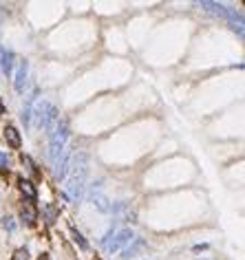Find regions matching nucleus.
I'll return each mask as SVG.
<instances>
[{
    "mask_svg": "<svg viewBox=\"0 0 245 260\" xmlns=\"http://www.w3.org/2000/svg\"><path fill=\"white\" fill-rule=\"evenodd\" d=\"M71 174L67 181V194L71 201H80L84 192V181H86V172H88V157L84 152L73 154L71 157Z\"/></svg>",
    "mask_w": 245,
    "mask_h": 260,
    "instance_id": "obj_1",
    "label": "nucleus"
},
{
    "mask_svg": "<svg viewBox=\"0 0 245 260\" xmlns=\"http://www.w3.org/2000/svg\"><path fill=\"white\" fill-rule=\"evenodd\" d=\"M69 139V126L67 121H60L58 126L53 128V135H51V144H49V159L55 168H60L64 159V146H67Z\"/></svg>",
    "mask_w": 245,
    "mask_h": 260,
    "instance_id": "obj_2",
    "label": "nucleus"
},
{
    "mask_svg": "<svg viewBox=\"0 0 245 260\" xmlns=\"http://www.w3.org/2000/svg\"><path fill=\"white\" fill-rule=\"evenodd\" d=\"M133 240H135L133 229L122 227L117 231H111V234L104 238V249H106V254H117L120 249H124L126 245L133 243Z\"/></svg>",
    "mask_w": 245,
    "mask_h": 260,
    "instance_id": "obj_3",
    "label": "nucleus"
},
{
    "mask_svg": "<svg viewBox=\"0 0 245 260\" xmlns=\"http://www.w3.org/2000/svg\"><path fill=\"white\" fill-rule=\"evenodd\" d=\"M36 115H38V124L44 130H51L55 126V121H58V111H55V106H51V104H46V102L38 104Z\"/></svg>",
    "mask_w": 245,
    "mask_h": 260,
    "instance_id": "obj_4",
    "label": "nucleus"
},
{
    "mask_svg": "<svg viewBox=\"0 0 245 260\" xmlns=\"http://www.w3.org/2000/svg\"><path fill=\"white\" fill-rule=\"evenodd\" d=\"M25 82H27V60H20L16 71V79H13V86H16L18 93L25 91Z\"/></svg>",
    "mask_w": 245,
    "mask_h": 260,
    "instance_id": "obj_5",
    "label": "nucleus"
},
{
    "mask_svg": "<svg viewBox=\"0 0 245 260\" xmlns=\"http://www.w3.org/2000/svg\"><path fill=\"white\" fill-rule=\"evenodd\" d=\"M4 141H7L11 148H20V144H22V139H20V132H18L16 126H4Z\"/></svg>",
    "mask_w": 245,
    "mask_h": 260,
    "instance_id": "obj_6",
    "label": "nucleus"
},
{
    "mask_svg": "<svg viewBox=\"0 0 245 260\" xmlns=\"http://www.w3.org/2000/svg\"><path fill=\"white\" fill-rule=\"evenodd\" d=\"M0 69L4 75H11L13 71V53L7 49H0Z\"/></svg>",
    "mask_w": 245,
    "mask_h": 260,
    "instance_id": "obj_7",
    "label": "nucleus"
},
{
    "mask_svg": "<svg viewBox=\"0 0 245 260\" xmlns=\"http://www.w3.org/2000/svg\"><path fill=\"white\" fill-rule=\"evenodd\" d=\"M18 187H20V192L27 196V201H29V203L36 201V196H38V194H36V187H34V183H31L29 179H20Z\"/></svg>",
    "mask_w": 245,
    "mask_h": 260,
    "instance_id": "obj_8",
    "label": "nucleus"
},
{
    "mask_svg": "<svg viewBox=\"0 0 245 260\" xmlns=\"http://www.w3.org/2000/svg\"><path fill=\"white\" fill-rule=\"evenodd\" d=\"M144 240H133V245H128V247H124V254H122V260H128V258H133V256H137V254L144 249Z\"/></svg>",
    "mask_w": 245,
    "mask_h": 260,
    "instance_id": "obj_9",
    "label": "nucleus"
},
{
    "mask_svg": "<svg viewBox=\"0 0 245 260\" xmlns=\"http://www.w3.org/2000/svg\"><path fill=\"white\" fill-rule=\"evenodd\" d=\"M22 219H25L27 225H34L36 223L38 214H36V210H34V205H31V203H25V205H22Z\"/></svg>",
    "mask_w": 245,
    "mask_h": 260,
    "instance_id": "obj_10",
    "label": "nucleus"
},
{
    "mask_svg": "<svg viewBox=\"0 0 245 260\" xmlns=\"http://www.w3.org/2000/svg\"><path fill=\"white\" fill-rule=\"evenodd\" d=\"M93 203H95V205L100 207L102 212H108V210H111V205H108V198L102 194V192H93Z\"/></svg>",
    "mask_w": 245,
    "mask_h": 260,
    "instance_id": "obj_11",
    "label": "nucleus"
},
{
    "mask_svg": "<svg viewBox=\"0 0 245 260\" xmlns=\"http://www.w3.org/2000/svg\"><path fill=\"white\" fill-rule=\"evenodd\" d=\"M20 161H22V165H25L27 170H29L34 177H38V170H36V165H34V161H31V157H27V154H22L20 157Z\"/></svg>",
    "mask_w": 245,
    "mask_h": 260,
    "instance_id": "obj_12",
    "label": "nucleus"
},
{
    "mask_svg": "<svg viewBox=\"0 0 245 260\" xmlns=\"http://www.w3.org/2000/svg\"><path fill=\"white\" fill-rule=\"evenodd\" d=\"M11 168V159L7 157V152H0V172H9Z\"/></svg>",
    "mask_w": 245,
    "mask_h": 260,
    "instance_id": "obj_13",
    "label": "nucleus"
},
{
    "mask_svg": "<svg viewBox=\"0 0 245 260\" xmlns=\"http://www.w3.org/2000/svg\"><path fill=\"white\" fill-rule=\"evenodd\" d=\"M11 260H29V252H27L25 247H22V249H18V252L13 254V258H11Z\"/></svg>",
    "mask_w": 245,
    "mask_h": 260,
    "instance_id": "obj_14",
    "label": "nucleus"
},
{
    "mask_svg": "<svg viewBox=\"0 0 245 260\" xmlns=\"http://www.w3.org/2000/svg\"><path fill=\"white\" fill-rule=\"evenodd\" d=\"M73 238H75V243H78L82 249H86V247H88V243L82 238V234H80V231H75V229H73Z\"/></svg>",
    "mask_w": 245,
    "mask_h": 260,
    "instance_id": "obj_15",
    "label": "nucleus"
},
{
    "mask_svg": "<svg viewBox=\"0 0 245 260\" xmlns=\"http://www.w3.org/2000/svg\"><path fill=\"white\" fill-rule=\"evenodd\" d=\"M46 223H55V207H46Z\"/></svg>",
    "mask_w": 245,
    "mask_h": 260,
    "instance_id": "obj_16",
    "label": "nucleus"
},
{
    "mask_svg": "<svg viewBox=\"0 0 245 260\" xmlns=\"http://www.w3.org/2000/svg\"><path fill=\"white\" fill-rule=\"evenodd\" d=\"M2 227H4V229H9V231H13V227H16V225H13V221L7 216V219L2 221Z\"/></svg>",
    "mask_w": 245,
    "mask_h": 260,
    "instance_id": "obj_17",
    "label": "nucleus"
},
{
    "mask_svg": "<svg viewBox=\"0 0 245 260\" xmlns=\"http://www.w3.org/2000/svg\"><path fill=\"white\" fill-rule=\"evenodd\" d=\"M40 260H51V256H49V254H42Z\"/></svg>",
    "mask_w": 245,
    "mask_h": 260,
    "instance_id": "obj_18",
    "label": "nucleus"
},
{
    "mask_svg": "<svg viewBox=\"0 0 245 260\" xmlns=\"http://www.w3.org/2000/svg\"><path fill=\"white\" fill-rule=\"evenodd\" d=\"M2 112H4V106H2V104H0V115H2Z\"/></svg>",
    "mask_w": 245,
    "mask_h": 260,
    "instance_id": "obj_19",
    "label": "nucleus"
}]
</instances>
